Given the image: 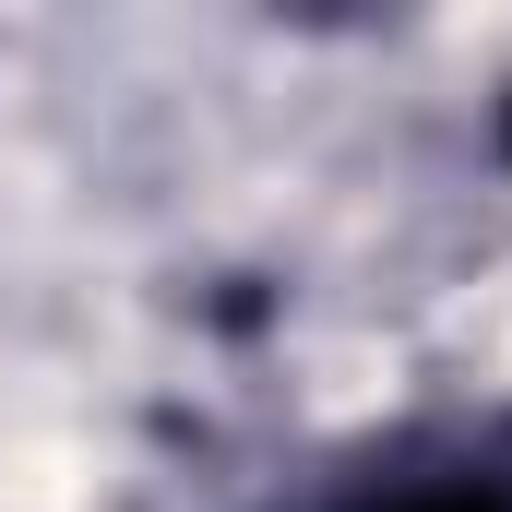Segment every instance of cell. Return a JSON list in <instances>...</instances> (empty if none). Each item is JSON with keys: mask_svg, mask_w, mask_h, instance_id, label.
<instances>
[{"mask_svg": "<svg viewBox=\"0 0 512 512\" xmlns=\"http://www.w3.org/2000/svg\"><path fill=\"white\" fill-rule=\"evenodd\" d=\"M358 512H512V465H405L358 489Z\"/></svg>", "mask_w": 512, "mask_h": 512, "instance_id": "6da1fadb", "label": "cell"}]
</instances>
